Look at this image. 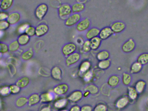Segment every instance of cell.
I'll list each match as a JSON object with an SVG mask.
<instances>
[{
  "label": "cell",
  "instance_id": "obj_1",
  "mask_svg": "<svg viewBox=\"0 0 148 111\" xmlns=\"http://www.w3.org/2000/svg\"><path fill=\"white\" fill-rule=\"evenodd\" d=\"M57 12L60 19L65 21L73 13L71 5L67 3H62L58 8Z\"/></svg>",
  "mask_w": 148,
  "mask_h": 111
},
{
  "label": "cell",
  "instance_id": "obj_9",
  "mask_svg": "<svg viewBox=\"0 0 148 111\" xmlns=\"http://www.w3.org/2000/svg\"><path fill=\"white\" fill-rule=\"evenodd\" d=\"M21 18V14L17 11H14L9 14L7 21L10 26H15L20 22Z\"/></svg>",
  "mask_w": 148,
  "mask_h": 111
},
{
  "label": "cell",
  "instance_id": "obj_30",
  "mask_svg": "<svg viewBox=\"0 0 148 111\" xmlns=\"http://www.w3.org/2000/svg\"><path fill=\"white\" fill-rule=\"evenodd\" d=\"M143 65L139 62H135L133 63L130 67V72L132 74H137L141 71Z\"/></svg>",
  "mask_w": 148,
  "mask_h": 111
},
{
  "label": "cell",
  "instance_id": "obj_34",
  "mask_svg": "<svg viewBox=\"0 0 148 111\" xmlns=\"http://www.w3.org/2000/svg\"><path fill=\"white\" fill-rule=\"evenodd\" d=\"M28 99L26 97H21L18 98L16 102V105L18 108H22L27 104Z\"/></svg>",
  "mask_w": 148,
  "mask_h": 111
},
{
  "label": "cell",
  "instance_id": "obj_51",
  "mask_svg": "<svg viewBox=\"0 0 148 111\" xmlns=\"http://www.w3.org/2000/svg\"><path fill=\"white\" fill-rule=\"evenodd\" d=\"M90 95V93L88 91H85L84 93H83V97L87 98Z\"/></svg>",
  "mask_w": 148,
  "mask_h": 111
},
{
  "label": "cell",
  "instance_id": "obj_27",
  "mask_svg": "<svg viewBox=\"0 0 148 111\" xmlns=\"http://www.w3.org/2000/svg\"><path fill=\"white\" fill-rule=\"evenodd\" d=\"M110 54L109 51L102 50L99 51L96 55V58L99 61L109 59Z\"/></svg>",
  "mask_w": 148,
  "mask_h": 111
},
{
  "label": "cell",
  "instance_id": "obj_28",
  "mask_svg": "<svg viewBox=\"0 0 148 111\" xmlns=\"http://www.w3.org/2000/svg\"><path fill=\"white\" fill-rule=\"evenodd\" d=\"M34 50L30 48L23 52L21 56V57L23 61H28L34 57Z\"/></svg>",
  "mask_w": 148,
  "mask_h": 111
},
{
  "label": "cell",
  "instance_id": "obj_25",
  "mask_svg": "<svg viewBox=\"0 0 148 111\" xmlns=\"http://www.w3.org/2000/svg\"><path fill=\"white\" fill-rule=\"evenodd\" d=\"M14 0H1V8L3 11H7L14 5Z\"/></svg>",
  "mask_w": 148,
  "mask_h": 111
},
{
  "label": "cell",
  "instance_id": "obj_50",
  "mask_svg": "<svg viewBox=\"0 0 148 111\" xmlns=\"http://www.w3.org/2000/svg\"><path fill=\"white\" fill-rule=\"evenodd\" d=\"M39 111H52V109L50 105H47L41 108Z\"/></svg>",
  "mask_w": 148,
  "mask_h": 111
},
{
  "label": "cell",
  "instance_id": "obj_3",
  "mask_svg": "<svg viewBox=\"0 0 148 111\" xmlns=\"http://www.w3.org/2000/svg\"><path fill=\"white\" fill-rule=\"evenodd\" d=\"M91 22L88 17L81 19V21L76 25V30L78 33H85L91 26Z\"/></svg>",
  "mask_w": 148,
  "mask_h": 111
},
{
  "label": "cell",
  "instance_id": "obj_17",
  "mask_svg": "<svg viewBox=\"0 0 148 111\" xmlns=\"http://www.w3.org/2000/svg\"><path fill=\"white\" fill-rule=\"evenodd\" d=\"M130 103V99L128 97H122L119 99L116 103V107L117 109H123L127 106Z\"/></svg>",
  "mask_w": 148,
  "mask_h": 111
},
{
  "label": "cell",
  "instance_id": "obj_12",
  "mask_svg": "<svg viewBox=\"0 0 148 111\" xmlns=\"http://www.w3.org/2000/svg\"><path fill=\"white\" fill-rule=\"evenodd\" d=\"M110 27L114 34H119L125 30L126 25L123 22L116 21L113 23Z\"/></svg>",
  "mask_w": 148,
  "mask_h": 111
},
{
  "label": "cell",
  "instance_id": "obj_37",
  "mask_svg": "<svg viewBox=\"0 0 148 111\" xmlns=\"http://www.w3.org/2000/svg\"><path fill=\"white\" fill-rule=\"evenodd\" d=\"M123 83L125 85H129L131 83L132 81V78L128 73L124 72L123 74L122 78Z\"/></svg>",
  "mask_w": 148,
  "mask_h": 111
},
{
  "label": "cell",
  "instance_id": "obj_16",
  "mask_svg": "<svg viewBox=\"0 0 148 111\" xmlns=\"http://www.w3.org/2000/svg\"><path fill=\"white\" fill-rule=\"evenodd\" d=\"M40 102L43 104H49L53 101L55 98L54 93L45 92L40 95Z\"/></svg>",
  "mask_w": 148,
  "mask_h": 111
},
{
  "label": "cell",
  "instance_id": "obj_54",
  "mask_svg": "<svg viewBox=\"0 0 148 111\" xmlns=\"http://www.w3.org/2000/svg\"><path fill=\"white\" fill-rule=\"evenodd\" d=\"M4 31L0 30V39H1V38H2V37H3V35H4Z\"/></svg>",
  "mask_w": 148,
  "mask_h": 111
},
{
  "label": "cell",
  "instance_id": "obj_26",
  "mask_svg": "<svg viewBox=\"0 0 148 111\" xmlns=\"http://www.w3.org/2000/svg\"><path fill=\"white\" fill-rule=\"evenodd\" d=\"M30 80L27 77H23L19 79L16 81L15 84L19 86L21 89L27 87L29 84Z\"/></svg>",
  "mask_w": 148,
  "mask_h": 111
},
{
  "label": "cell",
  "instance_id": "obj_18",
  "mask_svg": "<svg viewBox=\"0 0 148 111\" xmlns=\"http://www.w3.org/2000/svg\"><path fill=\"white\" fill-rule=\"evenodd\" d=\"M28 104L30 106H34L40 102V97L38 93H35L31 94L28 98Z\"/></svg>",
  "mask_w": 148,
  "mask_h": 111
},
{
  "label": "cell",
  "instance_id": "obj_6",
  "mask_svg": "<svg viewBox=\"0 0 148 111\" xmlns=\"http://www.w3.org/2000/svg\"><path fill=\"white\" fill-rule=\"evenodd\" d=\"M81 56L80 53L76 51L73 54L66 57L65 64L68 67H70L77 63L81 60Z\"/></svg>",
  "mask_w": 148,
  "mask_h": 111
},
{
  "label": "cell",
  "instance_id": "obj_53",
  "mask_svg": "<svg viewBox=\"0 0 148 111\" xmlns=\"http://www.w3.org/2000/svg\"><path fill=\"white\" fill-rule=\"evenodd\" d=\"M84 42V41H83V40H82V38H77V44H79V45H81V46H82V44H81V42Z\"/></svg>",
  "mask_w": 148,
  "mask_h": 111
},
{
  "label": "cell",
  "instance_id": "obj_24",
  "mask_svg": "<svg viewBox=\"0 0 148 111\" xmlns=\"http://www.w3.org/2000/svg\"><path fill=\"white\" fill-rule=\"evenodd\" d=\"M120 79L118 76L115 75L110 76L108 80V84L109 86L113 88L116 87L120 83Z\"/></svg>",
  "mask_w": 148,
  "mask_h": 111
},
{
  "label": "cell",
  "instance_id": "obj_36",
  "mask_svg": "<svg viewBox=\"0 0 148 111\" xmlns=\"http://www.w3.org/2000/svg\"><path fill=\"white\" fill-rule=\"evenodd\" d=\"M137 62L142 65H145L148 63V53H143L138 56Z\"/></svg>",
  "mask_w": 148,
  "mask_h": 111
},
{
  "label": "cell",
  "instance_id": "obj_22",
  "mask_svg": "<svg viewBox=\"0 0 148 111\" xmlns=\"http://www.w3.org/2000/svg\"><path fill=\"white\" fill-rule=\"evenodd\" d=\"M71 7L73 13L80 14V13L83 12L85 9V4L80 3L76 2L74 3Z\"/></svg>",
  "mask_w": 148,
  "mask_h": 111
},
{
  "label": "cell",
  "instance_id": "obj_48",
  "mask_svg": "<svg viewBox=\"0 0 148 111\" xmlns=\"http://www.w3.org/2000/svg\"><path fill=\"white\" fill-rule=\"evenodd\" d=\"M93 108L89 105H85L81 107V111H93Z\"/></svg>",
  "mask_w": 148,
  "mask_h": 111
},
{
  "label": "cell",
  "instance_id": "obj_10",
  "mask_svg": "<svg viewBox=\"0 0 148 111\" xmlns=\"http://www.w3.org/2000/svg\"><path fill=\"white\" fill-rule=\"evenodd\" d=\"M83 98V93L80 90H76L71 92L67 97L68 101L71 103H77L80 102Z\"/></svg>",
  "mask_w": 148,
  "mask_h": 111
},
{
  "label": "cell",
  "instance_id": "obj_58",
  "mask_svg": "<svg viewBox=\"0 0 148 111\" xmlns=\"http://www.w3.org/2000/svg\"><path fill=\"white\" fill-rule=\"evenodd\" d=\"M1 0H0V8H1Z\"/></svg>",
  "mask_w": 148,
  "mask_h": 111
},
{
  "label": "cell",
  "instance_id": "obj_44",
  "mask_svg": "<svg viewBox=\"0 0 148 111\" xmlns=\"http://www.w3.org/2000/svg\"><path fill=\"white\" fill-rule=\"evenodd\" d=\"M9 51L8 45L3 43L0 42V52L4 54Z\"/></svg>",
  "mask_w": 148,
  "mask_h": 111
},
{
  "label": "cell",
  "instance_id": "obj_39",
  "mask_svg": "<svg viewBox=\"0 0 148 111\" xmlns=\"http://www.w3.org/2000/svg\"><path fill=\"white\" fill-rule=\"evenodd\" d=\"M82 50L85 53H88L90 52L91 49L90 41L86 40L84 41L83 44L82 45Z\"/></svg>",
  "mask_w": 148,
  "mask_h": 111
},
{
  "label": "cell",
  "instance_id": "obj_33",
  "mask_svg": "<svg viewBox=\"0 0 148 111\" xmlns=\"http://www.w3.org/2000/svg\"><path fill=\"white\" fill-rule=\"evenodd\" d=\"M111 65V61L109 59L99 61L97 66L99 69L102 70H107Z\"/></svg>",
  "mask_w": 148,
  "mask_h": 111
},
{
  "label": "cell",
  "instance_id": "obj_23",
  "mask_svg": "<svg viewBox=\"0 0 148 111\" xmlns=\"http://www.w3.org/2000/svg\"><path fill=\"white\" fill-rule=\"evenodd\" d=\"M68 100L67 99L62 98L56 100L54 103L53 106L57 110H62L65 108L68 104Z\"/></svg>",
  "mask_w": 148,
  "mask_h": 111
},
{
  "label": "cell",
  "instance_id": "obj_13",
  "mask_svg": "<svg viewBox=\"0 0 148 111\" xmlns=\"http://www.w3.org/2000/svg\"><path fill=\"white\" fill-rule=\"evenodd\" d=\"M63 74L62 69L58 66H54L50 71V75L52 78L57 81H60L62 79Z\"/></svg>",
  "mask_w": 148,
  "mask_h": 111
},
{
  "label": "cell",
  "instance_id": "obj_40",
  "mask_svg": "<svg viewBox=\"0 0 148 111\" xmlns=\"http://www.w3.org/2000/svg\"><path fill=\"white\" fill-rule=\"evenodd\" d=\"M108 108L106 104L99 103L94 108L93 111H108Z\"/></svg>",
  "mask_w": 148,
  "mask_h": 111
},
{
  "label": "cell",
  "instance_id": "obj_20",
  "mask_svg": "<svg viewBox=\"0 0 148 111\" xmlns=\"http://www.w3.org/2000/svg\"><path fill=\"white\" fill-rule=\"evenodd\" d=\"M17 41L21 46H25L27 45L30 41V37L27 34H20L17 37Z\"/></svg>",
  "mask_w": 148,
  "mask_h": 111
},
{
  "label": "cell",
  "instance_id": "obj_41",
  "mask_svg": "<svg viewBox=\"0 0 148 111\" xmlns=\"http://www.w3.org/2000/svg\"><path fill=\"white\" fill-rule=\"evenodd\" d=\"M25 34L30 37L35 36H36V27L30 25L26 30Z\"/></svg>",
  "mask_w": 148,
  "mask_h": 111
},
{
  "label": "cell",
  "instance_id": "obj_59",
  "mask_svg": "<svg viewBox=\"0 0 148 111\" xmlns=\"http://www.w3.org/2000/svg\"><path fill=\"white\" fill-rule=\"evenodd\" d=\"M88 1H90V0H88Z\"/></svg>",
  "mask_w": 148,
  "mask_h": 111
},
{
  "label": "cell",
  "instance_id": "obj_4",
  "mask_svg": "<svg viewBox=\"0 0 148 111\" xmlns=\"http://www.w3.org/2000/svg\"><path fill=\"white\" fill-rule=\"evenodd\" d=\"M82 15L80 14L72 13L64 22L65 26L68 28L76 26L82 19Z\"/></svg>",
  "mask_w": 148,
  "mask_h": 111
},
{
  "label": "cell",
  "instance_id": "obj_46",
  "mask_svg": "<svg viewBox=\"0 0 148 111\" xmlns=\"http://www.w3.org/2000/svg\"><path fill=\"white\" fill-rule=\"evenodd\" d=\"M11 93L9 87H4L0 91V94L3 96H6Z\"/></svg>",
  "mask_w": 148,
  "mask_h": 111
},
{
  "label": "cell",
  "instance_id": "obj_15",
  "mask_svg": "<svg viewBox=\"0 0 148 111\" xmlns=\"http://www.w3.org/2000/svg\"><path fill=\"white\" fill-rule=\"evenodd\" d=\"M100 29L97 27H91L90 28L85 34V38L86 40L90 41L95 37H98Z\"/></svg>",
  "mask_w": 148,
  "mask_h": 111
},
{
  "label": "cell",
  "instance_id": "obj_21",
  "mask_svg": "<svg viewBox=\"0 0 148 111\" xmlns=\"http://www.w3.org/2000/svg\"><path fill=\"white\" fill-rule=\"evenodd\" d=\"M91 66V63L88 60L82 61L79 66V71L82 74H84L89 70Z\"/></svg>",
  "mask_w": 148,
  "mask_h": 111
},
{
  "label": "cell",
  "instance_id": "obj_14",
  "mask_svg": "<svg viewBox=\"0 0 148 111\" xmlns=\"http://www.w3.org/2000/svg\"><path fill=\"white\" fill-rule=\"evenodd\" d=\"M114 34L110 27H105L100 30L99 37L102 41H105L109 38Z\"/></svg>",
  "mask_w": 148,
  "mask_h": 111
},
{
  "label": "cell",
  "instance_id": "obj_29",
  "mask_svg": "<svg viewBox=\"0 0 148 111\" xmlns=\"http://www.w3.org/2000/svg\"><path fill=\"white\" fill-rule=\"evenodd\" d=\"M84 91H88L92 95H96L98 94L99 92L98 87L93 84L87 85L84 87Z\"/></svg>",
  "mask_w": 148,
  "mask_h": 111
},
{
  "label": "cell",
  "instance_id": "obj_38",
  "mask_svg": "<svg viewBox=\"0 0 148 111\" xmlns=\"http://www.w3.org/2000/svg\"><path fill=\"white\" fill-rule=\"evenodd\" d=\"M30 24L28 23H23L18 27L17 31V32L20 34H25L26 30L27 29L28 27L30 26Z\"/></svg>",
  "mask_w": 148,
  "mask_h": 111
},
{
  "label": "cell",
  "instance_id": "obj_56",
  "mask_svg": "<svg viewBox=\"0 0 148 111\" xmlns=\"http://www.w3.org/2000/svg\"><path fill=\"white\" fill-rule=\"evenodd\" d=\"M3 55V54L2 53H1V52H0V59H1V58L2 57Z\"/></svg>",
  "mask_w": 148,
  "mask_h": 111
},
{
  "label": "cell",
  "instance_id": "obj_45",
  "mask_svg": "<svg viewBox=\"0 0 148 111\" xmlns=\"http://www.w3.org/2000/svg\"><path fill=\"white\" fill-rule=\"evenodd\" d=\"M93 77V73L91 71L89 70L88 71L84 73L83 78L84 81L86 82H88L92 79Z\"/></svg>",
  "mask_w": 148,
  "mask_h": 111
},
{
  "label": "cell",
  "instance_id": "obj_2",
  "mask_svg": "<svg viewBox=\"0 0 148 111\" xmlns=\"http://www.w3.org/2000/svg\"><path fill=\"white\" fill-rule=\"evenodd\" d=\"M48 10L49 7L47 4L45 3L39 4L36 8L34 11L36 18L39 21H42L47 14Z\"/></svg>",
  "mask_w": 148,
  "mask_h": 111
},
{
  "label": "cell",
  "instance_id": "obj_52",
  "mask_svg": "<svg viewBox=\"0 0 148 111\" xmlns=\"http://www.w3.org/2000/svg\"><path fill=\"white\" fill-rule=\"evenodd\" d=\"M88 1V0H77V2L80 3H83V4H85V3Z\"/></svg>",
  "mask_w": 148,
  "mask_h": 111
},
{
  "label": "cell",
  "instance_id": "obj_55",
  "mask_svg": "<svg viewBox=\"0 0 148 111\" xmlns=\"http://www.w3.org/2000/svg\"><path fill=\"white\" fill-rule=\"evenodd\" d=\"M59 111H69V110H66V109H62V110H60Z\"/></svg>",
  "mask_w": 148,
  "mask_h": 111
},
{
  "label": "cell",
  "instance_id": "obj_32",
  "mask_svg": "<svg viewBox=\"0 0 148 111\" xmlns=\"http://www.w3.org/2000/svg\"><path fill=\"white\" fill-rule=\"evenodd\" d=\"M128 97L131 100H136L138 97V93L135 87L128 86Z\"/></svg>",
  "mask_w": 148,
  "mask_h": 111
},
{
  "label": "cell",
  "instance_id": "obj_43",
  "mask_svg": "<svg viewBox=\"0 0 148 111\" xmlns=\"http://www.w3.org/2000/svg\"><path fill=\"white\" fill-rule=\"evenodd\" d=\"M10 92L13 94H16L19 93L21 90V88L16 85H12L10 86Z\"/></svg>",
  "mask_w": 148,
  "mask_h": 111
},
{
  "label": "cell",
  "instance_id": "obj_5",
  "mask_svg": "<svg viewBox=\"0 0 148 111\" xmlns=\"http://www.w3.org/2000/svg\"><path fill=\"white\" fill-rule=\"evenodd\" d=\"M77 50V46L74 43L69 42L62 46L61 52L62 55L66 57L68 56L75 52Z\"/></svg>",
  "mask_w": 148,
  "mask_h": 111
},
{
  "label": "cell",
  "instance_id": "obj_57",
  "mask_svg": "<svg viewBox=\"0 0 148 111\" xmlns=\"http://www.w3.org/2000/svg\"><path fill=\"white\" fill-rule=\"evenodd\" d=\"M1 100H0V108H1Z\"/></svg>",
  "mask_w": 148,
  "mask_h": 111
},
{
  "label": "cell",
  "instance_id": "obj_31",
  "mask_svg": "<svg viewBox=\"0 0 148 111\" xmlns=\"http://www.w3.org/2000/svg\"><path fill=\"white\" fill-rule=\"evenodd\" d=\"M146 86V83L145 81L139 80L136 84L135 88L138 94H141L145 90Z\"/></svg>",
  "mask_w": 148,
  "mask_h": 111
},
{
  "label": "cell",
  "instance_id": "obj_42",
  "mask_svg": "<svg viewBox=\"0 0 148 111\" xmlns=\"http://www.w3.org/2000/svg\"><path fill=\"white\" fill-rule=\"evenodd\" d=\"M10 24L7 20L0 21V30L4 31L9 28Z\"/></svg>",
  "mask_w": 148,
  "mask_h": 111
},
{
  "label": "cell",
  "instance_id": "obj_35",
  "mask_svg": "<svg viewBox=\"0 0 148 111\" xmlns=\"http://www.w3.org/2000/svg\"><path fill=\"white\" fill-rule=\"evenodd\" d=\"M20 46L17 40H14L8 45L9 51L12 53L16 52L20 48Z\"/></svg>",
  "mask_w": 148,
  "mask_h": 111
},
{
  "label": "cell",
  "instance_id": "obj_11",
  "mask_svg": "<svg viewBox=\"0 0 148 111\" xmlns=\"http://www.w3.org/2000/svg\"><path fill=\"white\" fill-rule=\"evenodd\" d=\"M135 48V42L133 39L130 38L123 43L121 49L124 53H130L134 51Z\"/></svg>",
  "mask_w": 148,
  "mask_h": 111
},
{
  "label": "cell",
  "instance_id": "obj_7",
  "mask_svg": "<svg viewBox=\"0 0 148 111\" xmlns=\"http://www.w3.org/2000/svg\"><path fill=\"white\" fill-rule=\"evenodd\" d=\"M69 86L66 83L59 84L56 85L53 89L54 93L60 96L66 95L69 91Z\"/></svg>",
  "mask_w": 148,
  "mask_h": 111
},
{
  "label": "cell",
  "instance_id": "obj_47",
  "mask_svg": "<svg viewBox=\"0 0 148 111\" xmlns=\"http://www.w3.org/2000/svg\"><path fill=\"white\" fill-rule=\"evenodd\" d=\"M9 14L8 12L5 11H0V21L7 20Z\"/></svg>",
  "mask_w": 148,
  "mask_h": 111
},
{
  "label": "cell",
  "instance_id": "obj_19",
  "mask_svg": "<svg viewBox=\"0 0 148 111\" xmlns=\"http://www.w3.org/2000/svg\"><path fill=\"white\" fill-rule=\"evenodd\" d=\"M90 41L91 50H97L101 47L102 41L99 37H97L91 39Z\"/></svg>",
  "mask_w": 148,
  "mask_h": 111
},
{
  "label": "cell",
  "instance_id": "obj_8",
  "mask_svg": "<svg viewBox=\"0 0 148 111\" xmlns=\"http://www.w3.org/2000/svg\"><path fill=\"white\" fill-rule=\"evenodd\" d=\"M49 30V26L47 23H40L36 27V36L42 37L48 34Z\"/></svg>",
  "mask_w": 148,
  "mask_h": 111
},
{
  "label": "cell",
  "instance_id": "obj_49",
  "mask_svg": "<svg viewBox=\"0 0 148 111\" xmlns=\"http://www.w3.org/2000/svg\"><path fill=\"white\" fill-rule=\"evenodd\" d=\"M69 111H81V107L77 105H75L70 108Z\"/></svg>",
  "mask_w": 148,
  "mask_h": 111
}]
</instances>
